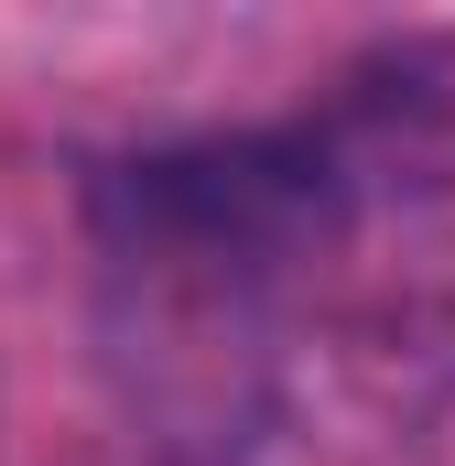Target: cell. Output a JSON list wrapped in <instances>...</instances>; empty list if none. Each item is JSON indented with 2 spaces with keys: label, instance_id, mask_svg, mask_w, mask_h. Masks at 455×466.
<instances>
[]
</instances>
